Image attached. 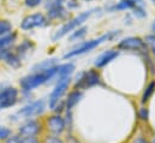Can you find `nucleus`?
Wrapping results in <instances>:
<instances>
[{"instance_id":"3","label":"nucleus","mask_w":155,"mask_h":143,"mask_svg":"<svg viewBox=\"0 0 155 143\" xmlns=\"http://www.w3.org/2000/svg\"><path fill=\"white\" fill-rule=\"evenodd\" d=\"M94 11H97V8H91V10L84 11V12L79 13L78 16H76L75 18H72L71 21H69L68 23H65L60 29H58V30L55 32V34L53 35L52 40H53V41H58L59 38H61V37H64L65 35H68L69 33L74 32L76 28H78L81 24H83V23L94 13Z\"/></svg>"},{"instance_id":"9","label":"nucleus","mask_w":155,"mask_h":143,"mask_svg":"<svg viewBox=\"0 0 155 143\" xmlns=\"http://www.w3.org/2000/svg\"><path fill=\"white\" fill-rule=\"evenodd\" d=\"M19 91L15 87H1L0 85V111L13 107L18 102Z\"/></svg>"},{"instance_id":"13","label":"nucleus","mask_w":155,"mask_h":143,"mask_svg":"<svg viewBox=\"0 0 155 143\" xmlns=\"http://www.w3.org/2000/svg\"><path fill=\"white\" fill-rule=\"evenodd\" d=\"M119 55V52L116 49H110V51H106L104 52L102 54H100L96 59H95V68L97 69H102L105 68L107 64H110L112 60H114Z\"/></svg>"},{"instance_id":"15","label":"nucleus","mask_w":155,"mask_h":143,"mask_svg":"<svg viewBox=\"0 0 155 143\" xmlns=\"http://www.w3.org/2000/svg\"><path fill=\"white\" fill-rule=\"evenodd\" d=\"M142 0H120L119 2H117L116 5H113L110 11H123V10H129V8H134L137 2H140Z\"/></svg>"},{"instance_id":"32","label":"nucleus","mask_w":155,"mask_h":143,"mask_svg":"<svg viewBox=\"0 0 155 143\" xmlns=\"http://www.w3.org/2000/svg\"><path fill=\"white\" fill-rule=\"evenodd\" d=\"M22 143H42L39 137H29V138H23Z\"/></svg>"},{"instance_id":"38","label":"nucleus","mask_w":155,"mask_h":143,"mask_svg":"<svg viewBox=\"0 0 155 143\" xmlns=\"http://www.w3.org/2000/svg\"><path fill=\"white\" fill-rule=\"evenodd\" d=\"M0 143H1V142H0Z\"/></svg>"},{"instance_id":"19","label":"nucleus","mask_w":155,"mask_h":143,"mask_svg":"<svg viewBox=\"0 0 155 143\" xmlns=\"http://www.w3.org/2000/svg\"><path fill=\"white\" fill-rule=\"evenodd\" d=\"M5 62H6L11 68H13V69H17V68L21 65V58H19V55H18V54H15V53H10V52H8V54L6 55Z\"/></svg>"},{"instance_id":"1","label":"nucleus","mask_w":155,"mask_h":143,"mask_svg":"<svg viewBox=\"0 0 155 143\" xmlns=\"http://www.w3.org/2000/svg\"><path fill=\"white\" fill-rule=\"evenodd\" d=\"M58 70H59V65H57L54 68H51L48 70H45V71H35L30 73V75L24 76L19 81L22 91L23 93H30L40 85H42L47 82H51L53 78L57 77Z\"/></svg>"},{"instance_id":"24","label":"nucleus","mask_w":155,"mask_h":143,"mask_svg":"<svg viewBox=\"0 0 155 143\" xmlns=\"http://www.w3.org/2000/svg\"><path fill=\"white\" fill-rule=\"evenodd\" d=\"M11 135H12V130L10 128L0 124V142L4 143Z\"/></svg>"},{"instance_id":"31","label":"nucleus","mask_w":155,"mask_h":143,"mask_svg":"<svg viewBox=\"0 0 155 143\" xmlns=\"http://www.w3.org/2000/svg\"><path fill=\"white\" fill-rule=\"evenodd\" d=\"M65 143H81V142H79V140H78L77 137H75L72 134H68Z\"/></svg>"},{"instance_id":"14","label":"nucleus","mask_w":155,"mask_h":143,"mask_svg":"<svg viewBox=\"0 0 155 143\" xmlns=\"http://www.w3.org/2000/svg\"><path fill=\"white\" fill-rule=\"evenodd\" d=\"M82 98H83L82 90H77V89L72 90L65 100V109L66 111H72L76 107V105H78V102L82 100Z\"/></svg>"},{"instance_id":"35","label":"nucleus","mask_w":155,"mask_h":143,"mask_svg":"<svg viewBox=\"0 0 155 143\" xmlns=\"http://www.w3.org/2000/svg\"><path fill=\"white\" fill-rule=\"evenodd\" d=\"M152 30L155 33V21H154V23H153V25H152Z\"/></svg>"},{"instance_id":"26","label":"nucleus","mask_w":155,"mask_h":143,"mask_svg":"<svg viewBox=\"0 0 155 143\" xmlns=\"http://www.w3.org/2000/svg\"><path fill=\"white\" fill-rule=\"evenodd\" d=\"M85 33H87V28H85V27L79 28L77 32H75L72 35L70 36V41H75V40H78V38H81V37H83V36L85 35Z\"/></svg>"},{"instance_id":"5","label":"nucleus","mask_w":155,"mask_h":143,"mask_svg":"<svg viewBox=\"0 0 155 143\" xmlns=\"http://www.w3.org/2000/svg\"><path fill=\"white\" fill-rule=\"evenodd\" d=\"M70 82H71L70 77H65V78H61V79H58L54 89L52 90V93L49 94V98H48V106H49L51 109H53L61 101L63 96L65 95V93L69 89Z\"/></svg>"},{"instance_id":"8","label":"nucleus","mask_w":155,"mask_h":143,"mask_svg":"<svg viewBox=\"0 0 155 143\" xmlns=\"http://www.w3.org/2000/svg\"><path fill=\"white\" fill-rule=\"evenodd\" d=\"M46 109V101L40 99L35 101H30L27 105H24L23 107L18 111V115L25 118V119H34L35 117L41 115Z\"/></svg>"},{"instance_id":"34","label":"nucleus","mask_w":155,"mask_h":143,"mask_svg":"<svg viewBox=\"0 0 155 143\" xmlns=\"http://www.w3.org/2000/svg\"><path fill=\"white\" fill-rule=\"evenodd\" d=\"M132 143H149V142H148V140H147V138H144L143 136H138L137 138H135V140H134V142Z\"/></svg>"},{"instance_id":"25","label":"nucleus","mask_w":155,"mask_h":143,"mask_svg":"<svg viewBox=\"0 0 155 143\" xmlns=\"http://www.w3.org/2000/svg\"><path fill=\"white\" fill-rule=\"evenodd\" d=\"M144 43H146V46H147V47H148V48L155 54V34L146 36V38H144Z\"/></svg>"},{"instance_id":"18","label":"nucleus","mask_w":155,"mask_h":143,"mask_svg":"<svg viewBox=\"0 0 155 143\" xmlns=\"http://www.w3.org/2000/svg\"><path fill=\"white\" fill-rule=\"evenodd\" d=\"M155 91V81H152L147 87H146V89H144V91H143V94H142V104H147L148 101H149V99L153 96V94H154Z\"/></svg>"},{"instance_id":"22","label":"nucleus","mask_w":155,"mask_h":143,"mask_svg":"<svg viewBox=\"0 0 155 143\" xmlns=\"http://www.w3.org/2000/svg\"><path fill=\"white\" fill-rule=\"evenodd\" d=\"M42 143H65V140L61 138V136H55V135H46L42 140H41Z\"/></svg>"},{"instance_id":"16","label":"nucleus","mask_w":155,"mask_h":143,"mask_svg":"<svg viewBox=\"0 0 155 143\" xmlns=\"http://www.w3.org/2000/svg\"><path fill=\"white\" fill-rule=\"evenodd\" d=\"M75 70V65L72 63H68V64H63V65H59V70H58V79H61V78H65V77H70L71 73Z\"/></svg>"},{"instance_id":"21","label":"nucleus","mask_w":155,"mask_h":143,"mask_svg":"<svg viewBox=\"0 0 155 143\" xmlns=\"http://www.w3.org/2000/svg\"><path fill=\"white\" fill-rule=\"evenodd\" d=\"M11 30H12V24L5 19H0V37L8 35Z\"/></svg>"},{"instance_id":"10","label":"nucleus","mask_w":155,"mask_h":143,"mask_svg":"<svg viewBox=\"0 0 155 143\" xmlns=\"http://www.w3.org/2000/svg\"><path fill=\"white\" fill-rule=\"evenodd\" d=\"M118 49L121 51H137V52H147V46L144 41L140 37L136 36H129L119 41L118 43Z\"/></svg>"},{"instance_id":"20","label":"nucleus","mask_w":155,"mask_h":143,"mask_svg":"<svg viewBox=\"0 0 155 143\" xmlns=\"http://www.w3.org/2000/svg\"><path fill=\"white\" fill-rule=\"evenodd\" d=\"M132 10H134V16H136L137 18H144V17H147V11L144 8L143 0L140 1V2H137V5Z\"/></svg>"},{"instance_id":"4","label":"nucleus","mask_w":155,"mask_h":143,"mask_svg":"<svg viewBox=\"0 0 155 143\" xmlns=\"http://www.w3.org/2000/svg\"><path fill=\"white\" fill-rule=\"evenodd\" d=\"M100 73L91 69V70H88L85 72H81L78 73L77 78L75 81V89L77 90H84V89H89V88H93L97 84H100Z\"/></svg>"},{"instance_id":"17","label":"nucleus","mask_w":155,"mask_h":143,"mask_svg":"<svg viewBox=\"0 0 155 143\" xmlns=\"http://www.w3.org/2000/svg\"><path fill=\"white\" fill-rule=\"evenodd\" d=\"M57 59H48V60H45L42 63L36 64L34 68H33V72L35 71H45V70H48L51 68H54L57 66Z\"/></svg>"},{"instance_id":"11","label":"nucleus","mask_w":155,"mask_h":143,"mask_svg":"<svg viewBox=\"0 0 155 143\" xmlns=\"http://www.w3.org/2000/svg\"><path fill=\"white\" fill-rule=\"evenodd\" d=\"M46 17L42 13H33L27 16L22 23H21V28L23 30H31L34 28H39V27H43L46 24Z\"/></svg>"},{"instance_id":"33","label":"nucleus","mask_w":155,"mask_h":143,"mask_svg":"<svg viewBox=\"0 0 155 143\" xmlns=\"http://www.w3.org/2000/svg\"><path fill=\"white\" fill-rule=\"evenodd\" d=\"M8 54V52H7V49L6 48H1L0 47V60H5V58H6V55Z\"/></svg>"},{"instance_id":"6","label":"nucleus","mask_w":155,"mask_h":143,"mask_svg":"<svg viewBox=\"0 0 155 143\" xmlns=\"http://www.w3.org/2000/svg\"><path fill=\"white\" fill-rule=\"evenodd\" d=\"M17 134L22 138L39 137L42 134V124L38 119H27L18 126Z\"/></svg>"},{"instance_id":"36","label":"nucleus","mask_w":155,"mask_h":143,"mask_svg":"<svg viewBox=\"0 0 155 143\" xmlns=\"http://www.w3.org/2000/svg\"><path fill=\"white\" fill-rule=\"evenodd\" d=\"M152 143H155V138L153 140V141H152Z\"/></svg>"},{"instance_id":"29","label":"nucleus","mask_w":155,"mask_h":143,"mask_svg":"<svg viewBox=\"0 0 155 143\" xmlns=\"http://www.w3.org/2000/svg\"><path fill=\"white\" fill-rule=\"evenodd\" d=\"M22 137L18 134H12L4 143H22Z\"/></svg>"},{"instance_id":"23","label":"nucleus","mask_w":155,"mask_h":143,"mask_svg":"<svg viewBox=\"0 0 155 143\" xmlns=\"http://www.w3.org/2000/svg\"><path fill=\"white\" fill-rule=\"evenodd\" d=\"M16 40V34H8L2 37H0V47L1 48H6L8 45L13 43V41Z\"/></svg>"},{"instance_id":"12","label":"nucleus","mask_w":155,"mask_h":143,"mask_svg":"<svg viewBox=\"0 0 155 143\" xmlns=\"http://www.w3.org/2000/svg\"><path fill=\"white\" fill-rule=\"evenodd\" d=\"M65 0H49L46 5V8L48 10V17L54 18H61L65 16V8H64Z\"/></svg>"},{"instance_id":"27","label":"nucleus","mask_w":155,"mask_h":143,"mask_svg":"<svg viewBox=\"0 0 155 143\" xmlns=\"http://www.w3.org/2000/svg\"><path fill=\"white\" fill-rule=\"evenodd\" d=\"M31 46H33V43H31V42H29V41H24V42H23L21 46H18V48H17L18 53H17V54L19 55L21 53L23 54V53H25V52L30 51V47H31Z\"/></svg>"},{"instance_id":"30","label":"nucleus","mask_w":155,"mask_h":143,"mask_svg":"<svg viewBox=\"0 0 155 143\" xmlns=\"http://www.w3.org/2000/svg\"><path fill=\"white\" fill-rule=\"evenodd\" d=\"M42 1H43V0H24L25 5H27L28 7H36V6H39Z\"/></svg>"},{"instance_id":"28","label":"nucleus","mask_w":155,"mask_h":143,"mask_svg":"<svg viewBox=\"0 0 155 143\" xmlns=\"http://www.w3.org/2000/svg\"><path fill=\"white\" fill-rule=\"evenodd\" d=\"M138 117L142 119V120H148L149 119V111L147 107H141L138 111Z\"/></svg>"},{"instance_id":"37","label":"nucleus","mask_w":155,"mask_h":143,"mask_svg":"<svg viewBox=\"0 0 155 143\" xmlns=\"http://www.w3.org/2000/svg\"><path fill=\"white\" fill-rule=\"evenodd\" d=\"M152 1H153V2H155V0H152Z\"/></svg>"},{"instance_id":"2","label":"nucleus","mask_w":155,"mask_h":143,"mask_svg":"<svg viewBox=\"0 0 155 143\" xmlns=\"http://www.w3.org/2000/svg\"><path fill=\"white\" fill-rule=\"evenodd\" d=\"M119 35H120V32H119V30H117V32H110V33H107V34H105V35L97 37V38H94V40L83 42V43H81L78 47H76L75 49L68 52V53L64 55V58H65V59H70V58H74V57H77V55L85 54V53L93 51L94 48H96L97 46H100L102 42H105V41H111V40H113L114 37H117V36H119Z\"/></svg>"},{"instance_id":"7","label":"nucleus","mask_w":155,"mask_h":143,"mask_svg":"<svg viewBox=\"0 0 155 143\" xmlns=\"http://www.w3.org/2000/svg\"><path fill=\"white\" fill-rule=\"evenodd\" d=\"M45 126H46L48 134L55 135V136H61L66 131L65 118L61 114H57V113L47 117Z\"/></svg>"}]
</instances>
